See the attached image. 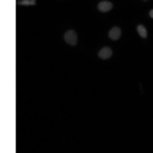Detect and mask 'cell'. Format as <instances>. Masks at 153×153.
<instances>
[{
	"label": "cell",
	"mask_w": 153,
	"mask_h": 153,
	"mask_svg": "<svg viewBox=\"0 0 153 153\" xmlns=\"http://www.w3.org/2000/svg\"><path fill=\"white\" fill-rule=\"evenodd\" d=\"M137 33H139V35L142 36V38H147V30H145V27H144L142 24L137 25Z\"/></svg>",
	"instance_id": "5b68a950"
},
{
	"label": "cell",
	"mask_w": 153,
	"mask_h": 153,
	"mask_svg": "<svg viewBox=\"0 0 153 153\" xmlns=\"http://www.w3.org/2000/svg\"><path fill=\"white\" fill-rule=\"evenodd\" d=\"M98 10L100 11H111L112 10V3L111 2H100L98 3Z\"/></svg>",
	"instance_id": "277c9868"
},
{
	"label": "cell",
	"mask_w": 153,
	"mask_h": 153,
	"mask_svg": "<svg viewBox=\"0 0 153 153\" xmlns=\"http://www.w3.org/2000/svg\"><path fill=\"white\" fill-rule=\"evenodd\" d=\"M150 18H153V10L150 11Z\"/></svg>",
	"instance_id": "52a82bcc"
},
{
	"label": "cell",
	"mask_w": 153,
	"mask_h": 153,
	"mask_svg": "<svg viewBox=\"0 0 153 153\" xmlns=\"http://www.w3.org/2000/svg\"><path fill=\"white\" fill-rule=\"evenodd\" d=\"M122 35V30L118 29V27H112V29L109 30V38L111 39H118Z\"/></svg>",
	"instance_id": "7a4b0ae2"
},
{
	"label": "cell",
	"mask_w": 153,
	"mask_h": 153,
	"mask_svg": "<svg viewBox=\"0 0 153 153\" xmlns=\"http://www.w3.org/2000/svg\"><path fill=\"white\" fill-rule=\"evenodd\" d=\"M65 41L70 44V46H74V44L77 43V33H76L74 30L65 32Z\"/></svg>",
	"instance_id": "6da1fadb"
},
{
	"label": "cell",
	"mask_w": 153,
	"mask_h": 153,
	"mask_svg": "<svg viewBox=\"0 0 153 153\" xmlns=\"http://www.w3.org/2000/svg\"><path fill=\"white\" fill-rule=\"evenodd\" d=\"M18 3H21V5H35L36 2L35 0H21V2H18Z\"/></svg>",
	"instance_id": "8992f818"
},
{
	"label": "cell",
	"mask_w": 153,
	"mask_h": 153,
	"mask_svg": "<svg viewBox=\"0 0 153 153\" xmlns=\"http://www.w3.org/2000/svg\"><path fill=\"white\" fill-rule=\"evenodd\" d=\"M98 55H100V59H109L111 55H112V49L111 48H103L98 52Z\"/></svg>",
	"instance_id": "3957f363"
}]
</instances>
